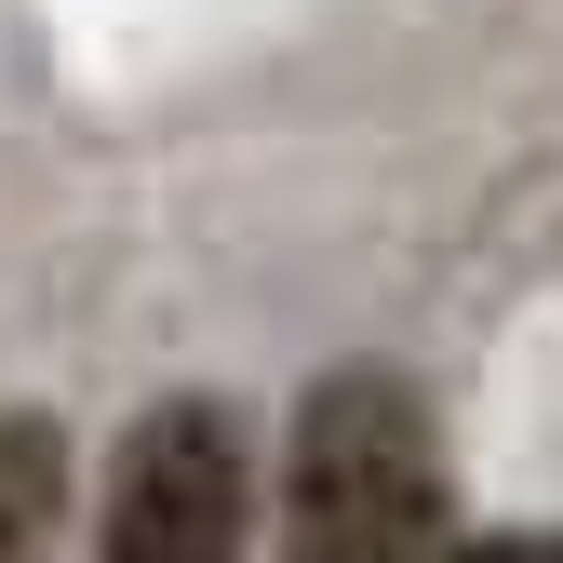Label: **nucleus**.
<instances>
[{"label":"nucleus","instance_id":"nucleus-1","mask_svg":"<svg viewBox=\"0 0 563 563\" xmlns=\"http://www.w3.org/2000/svg\"><path fill=\"white\" fill-rule=\"evenodd\" d=\"M443 443L402 376H322L282 456V563H430Z\"/></svg>","mask_w":563,"mask_h":563},{"label":"nucleus","instance_id":"nucleus-2","mask_svg":"<svg viewBox=\"0 0 563 563\" xmlns=\"http://www.w3.org/2000/svg\"><path fill=\"white\" fill-rule=\"evenodd\" d=\"M255 550V456L229 402H148L108 470L95 563H242Z\"/></svg>","mask_w":563,"mask_h":563},{"label":"nucleus","instance_id":"nucleus-3","mask_svg":"<svg viewBox=\"0 0 563 563\" xmlns=\"http://www.w3.org/2000/svg\"><path fill=\"white\" fill-rule=\"evenodd\" d=\"M67 510V443L54 416H0V563H41Z\"/></svg>","mask_w":563,"mask_h":563},{"label":"nucleus","instance_id":"nucleus-4","mask_svg":"<svg viewBox=\"0 0 563 563\" xmlns=\"http://www.w3.org/2000/svg\"><path fill=\"white\" fill-rule=\"evenodd\" d=\"M483 563H563V550H483Z\"/></svg>","mask_w":563,"mask_h":563}]
</instances>
